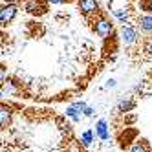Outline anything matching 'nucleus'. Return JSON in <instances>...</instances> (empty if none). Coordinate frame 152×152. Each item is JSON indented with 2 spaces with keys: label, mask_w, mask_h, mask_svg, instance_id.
<instances>
[{
  "label": "nucleus",
  "mask_w": 152,
  "mask_h": 152,
  "mask_svg": "<svg viewBox=\"0 0 152 152\" xmlns=\"http://www.w3.org/2000/svg\"><path fill=\"white\" fill-rule=\"evenodd\" d=\"M90 24H92V29H94V33L97 37H101V39H106V37H110L112 35V31H114V24H112V20L106 17V13H99L95 18L90 20Z\"/></svg>",
  "instance_id": "1"
},
{
  "label": "nucleus",
  "mask_w": 152,
  "mask_h": 152,
  "mask_svg": "<svg viewBox=\"0 0 152 152\" xmlns=\"http://www.w3.org/2000/svg\"><path fill=\"white\" fill-rule=\"evenodd\" d=\"M75 4H77V9L83 13L84 18H88L92 15H99L101 13V6H99V0H75Z\"/></svg>",
  "instance_id": "2"
},
{
  "label": "nucleus",
  "mask_w": 152,
  "mask_h": 152,
  "mask_svg": "<svg viewBox=\"0 0 152 152\" xmlns=\"http://www.w3.org/2000/svg\"><path fill=\"white\" fill-rule=\"evenodd\" d=\"M48 2L46 0H22V7L24 11L29 13V15H35V17H40L48 11Z\"/></svg>",
  "instance_id": "3"
},
{
  "label": "nucleus",
  "mask_w": 152,
  "mask_h": 152,
  "mask_svg": "<svg viewBox=\"0 0 152 152\" xmlns=\"http://www.w3.org/2000/svg\"><path fill=\"white\" fill-rule=\"evenodd\" d=\"M139 33H141V31H139L137 26L132 24V22H128V24H123V26H121V39H123V42H125V46H132V44H136V42L139 40Z\"/></svg>",
  "instance_id": "4"
},
{
  "label": "nucleus",
  "mask_w": 152,
  "mask_h": 152,
  "mask_svg": "<svg viewBox=\"0 0 152 152\" xmlns=\"http://www.w3.org/2000/svg\"><path fill=\"white\" fill-rule=\"evenodd\" d=\"M86 108H88V104H86L84 101H75V103H72V104L66 108V115H68V117H72L75 123H79L81 119L84 117Z\"/></svg>",
  "instance_id": "5"
},
{
  "label": "nucleus",
  "mask_w": 152,
  "mask_h": 152,
  "mask_svg": "<svg viewBox=\"0 0 152 152\" xmlns=\"http://www.w3.org/2000/svg\"><path fill=\"white\" fill-rule=\"evenodd\" d=\"M18 13V6H13V4H4L2 9H0V24H2L4 28L7 24L13 22V18L17 17Z\"/></svg>",
  "instance_id": "6"
},
{
  "label": "nucleus",
  "mask_w": 152,
  "mask_h": 152,
  "mask_svg": "<svg viewBox=\"0 0 152 152\" xmlns=\"http://www.w3.org/2000/svg\"><path fill=\"white\" fill-rule=\"evenodd\" d=\"M136 26L143 35H152V15H137L136 17Z\"/></svg>",
  "instance_id": "7"
},
{
  "label": "nucleus",
  "mask_w": 152,
  "mask_h": 152,
  "mask_svg": "<svg viewBox=\"0 0 152 152\" xmlns=\"http://www.w3.org/2000/svg\"><path fill=\"white\" fill-rule=\"evenodd\" d=\"M95 136L99 137L101 141H108L110 139V132H108V123L106 119H99L95 125Z\"/></svg>",
  "instance_id": "8"
},
{
  "label": "nucleus",
  "mask_w": 152,
  "mask_h": 152,
  "mask_svg": "<svg viewBox=\"0 0 152 152\" xmlns=\"http://www.w3.org/2000/svg\"><path fill=\"white\" fill-rule=\"evenodd\" d=\"M117 112L119 114H128V112H132L134 108H136V101L134 99H130V97H125V99H119L117 101Z\"/></svg>",
  "instance_id": "9"
},
{
  "label": "nucleus",
  "mask_w": 152,
  "mask_h": 152,
  "mask_svg": "<svg viewBox=\"0 0 152 152\" xmlns=\"http://www.w3.org/2000/svg\"><path fill=\"white\" fill-rule=\"evenodd\" d=\"M128 152H150V143L145 137H139V139H136L134 143L130 145Z\"/></svg>",
  "instance_id": "10"
},
{
  "label": "nucleus",
  "mask_w": 152,
  "mask_h": 152,
  "mask_svg": "<svg viewBox=\"0 0 152 152\" xmlns=\"http://www.w3.org/2000/svg\"><path fill=\"white\" fill-rule=\"evenodd\" d=\"M141 53H145L147 59H152V37H145L141 42Z\"/></svg>",
  "instance_id": "11"
},
{
  "label": "nucleus",
  "mask_w": 152,
  "mask_h": 152,
  "mask_svg": "<svg viewBox=\"0 0 152 152\" xmlns=\"http://www.w3.org/2000/svg\"><path fill=\"white\" fill-rule=\"evenodd\" d=\"M0 115H2V128H6L9 125V121H11V110H9L6 104H2V112H0Z\"/></svg>",
  "instance_id": "12"
},
{
  "label": "nucleus",
  "mask_w": 152,
  "mask_h": 152,
  "mask_svg": "<svg viewBox=\"0 0 152 152\" xmlns=\"http://www.w3.org/2000/svg\"><path fill=\"white\" fill-rule=\"evenodd\" d=\"M81 141L84 147H90L92 141H94V130H84V132L81 134Z\"/></svg>",
  "instance_id": "13"
},
{
  "label": "nucleus",
  "mask_w": 152,
  "mask_h": 152,
  "mask_svg": "<svg viewBox=\"0 0 152 152\" xmlns=\"http://www.w3.org/2000/svg\"><path fill=\"white\" fill-rule=\"evenodd\" d=\"M48 4H51V6H62V4H68L70 0H46Z\"/></svg>",
  "instance_id": "14"
},
{
  "label": "nucleus",
  "mask_w": 152,
  "mask_h": 152,
  "mask_svg": "<svg viewBox=\"0 0 152 152\" xmlns=\"http://www.w3.org/2000/svg\"><path fill=\"white\" fill-rule=\"evenodd\" d=\"M94 112H95L94 108H92V106H88V108H86V112H84V117H90V115H94Z\"/></svg>",
  "instance_id": "15"
},
{
  "label": "nucleus",
  "mask_w": 152,
  "mask_h": 152,
  "mask_svg": "<svg viewBox=\"0 0 152 152\" xmlns=\"http://www.w3.org/2000/svg\"><path fill=\"white\" fill-rule=\"evenodd\" d=\"M106 86H108V88H114V86H115V81H114V79H110V81L106 83Z\"/></svg>",
  "instance_id": "16"
},
{
  "label": "nucleus",
  "mask_w": 152,
  "mask_h": 152,
  "mask_svg": "<svg viewBox=\"0 0 152 152\" xmlns=\"http://www.w3.org/2000/svg\"><path fill=\"white\" fill-rule=\"evenodd\" d=\"M148 2H152V0H148Z\"/></svg>",
  "instance_id": "17"
}]
</instances>
